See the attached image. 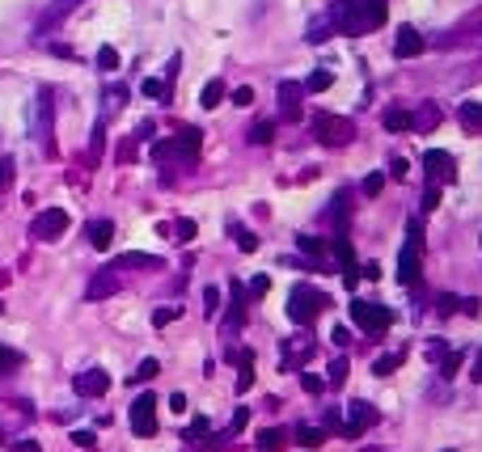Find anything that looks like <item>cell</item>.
<instances>
[{"instance_id":"obj_1","label":"cell","mask_w":482,"mask_h":452,"mask_svg":"<svg viewBox=\"0 0 482 452\" xmlns=\"http://www.w3.org/2000/svg\"><path fill=\"white\" fill-rule=\"evenodd\" d=\"M330 21L339 25V34H373L385 25V0H339L330 8Z\"/></svg>"},{"instance_id":"obj_2","label":"cell","mask_w":482,"mask_h":452,"mask_svg":"<svg viewBox=\"0 0 482 452\" xmlns=\"http://www.w3.org/2000/svg\"><path fill=\"white\" fill-rule=\"evenodd\" d=\"M326 305H330V300H326L318 288H309V283H296V288L288 292V317H292L296 326H309Z\"/></svg>"},{"instance_id":"obj_3","label":"cell","mask_w":482,"mask_h":452,"mask_svg":"<svg viewBox=\"0 0 482 452\" xmlns=\"http://www.w3.org/2000/svg\"><path fill=\"white\" fill-rule=\"evenodd\" d=\"M313 140L326 144V148H343L356 140V123L343 118V114H318L313 118Z\"/></svg>"},{"instance_id":"obj_4","label":"cell","mask_w":482,"mask_h":452,"mask_svg":"<svg viewBox=\"0 0 482 452\" xmlns=\"http://www.w3.org/2000/svg\"><path fill=\"white\" fill-rule=\"evenodd\" d=\"M419 254H423V224L411 220L406 224V245L398 254V283H415L419 279Z\"/></svg>"},{"instance_id":"obj_5","label":"cell","mask_w":482,"mask_h":452,"mask_svg":"<svg viewBox=\"0 0 482 452\" xmlns=\"http://www.w3.org/2000/svg\"><path fill=\"white\" fill-rule=\"evenodd\" d=\"M347 309H351V322H356L360 330H368V334H381V330L394 326V309H390V305H377V300H351Z\"/></svg>"},{"instance_id":"obj_6","label":"cell","mask_w":482,"mask_h":452,"mask_svg":"<svg viewBox=\"0 0 482 452\" xmlns=\"http://www.w3.org/2000/svg\"><path fill=\"white\" fill-rule=\"evenodd\" d=\"M381 423V415H377V406L373 402H347V423H343V436L347 440H360L368 427H377Z\"/></svg>"},{"instance_id":"obj_7","label":"cell","mask_w":482,"mask_h":452,"mask_svg":"<svg viewBox=\"0 0 482 452\" xmlns=\"http://www.w3.org/2000/svg\"><path fill=\"white\" fill-rule=\"evenodd\" d=\"M64 233H68V212H64V207H47V212H38L34 224H30V237H38V241H55V237H64Z\"/></svg>"},{"instance_id":"obj_8","label":"cell","mask_w":482,"mask_h":452,"mask_svg":"<svg viewBox=\"0 0 482 452\" xmlns=\"http://www.w3.org/2000/svg\"><path fill=\"white\" fill-rule=\"evenodd\" d=\"M131 432L135 436H157V398L152 393H140L131 402Z\"/></svg>"},{"instance_id":"obj_9","label":"cell","mask_w":482,"mask_h":452,"mask_svg":"<svg viewBox=\"0 0 482 452\" xmlns=\"http://www.w3.org/2000/svg\"><path fill=\"white\" fill-rule=\"evenodd\" d=\"M423 169H428L436 182H457V161H453L449 152H440V148L423 152Z\"/></svg>"},{"instance_id":"obj_10","label":"cell","mask_w":482,"mask_h":452,"mask_svg":"<svg viewBox=\"0 0 482 452\" xmlns=\"http://www.w3.org/2000/svg\"><path fill=\"white\" fill-rule=\"evenodd\" d=\"M394 55H398V59L423 55V34H419L415 25H398V34H394Z\"/></svg>"},{"instance_id":"obj_11","label":"cell","mask_w":482,"mask_h":452,"mask_svg":"<svg viewBox=\"0 0 482 452\" xmlns=\"http://www.w3.org/2000/svg\"><path fill=\"white\" fill-rule=\"evenodd\" d=\"M72 389H76L80 398H102V393L110 389V372H102V368H89V372H80V377L72 381Z\"/></svg>"},{"instance_id":"obj_12","label":"cell","mask_w":482,"mask_h":452,"mask_svg":"<svg viewBox=\"0 0 482 452\" xmlns=\"http://www.w3.org/2000/svg\"><path fill=\"white\" fill-rule=\"evenodd\" d=\"M114 292H119V271H114V267L97 271V275L85 283V296H89V300H106V296H114Z\"/></svg>"},{"instance_id":"obj_13","label":"cell","mask_w":482,"mask_h":452,"mask_svg":"<svg viewBox=\"0 0 482 452\" xmlns=\"http://www.w3.org/2000/svg\"><path fill=\"white\" fill-rule=\"evenodd\" d=\"M301 93H305V85H296V80H279V110L288 114V123L301 118Z\"/></svg>"},{"instance_id":"obj_14","label":"cell","mask_w":482,"mask_h":452,"mask_svg":"<svg viewBox=\"0 0 482 452\" xmlns=\"http://www.w3.org/2000/svg\"><path fill=\"white\" fill-rule=\"evenodd\" d=\"M182 440H186L191 448H220V436H216V440L207 436V419H203V415H195V419H191V427H186V436H182Z\"/></svg>"},{"instance_id":"obj_15","label":"cell","mask_w":482,"mask_h":452,"mask_svg":"<svg viewBox=\"0 0 482 452\" xmlns=\"http://www.w3.org/2000/svg\"><path fill=\"white\" fill-rule=\"evenodd\" d=\"M233 364H237V393H250V385H254V351H233Z\"/></svg>"},{"instance_id":"obj_16","label":"cell","mask_w":482,"mask_h":452,"mask_svg":"<svg viewBox=\"0 0 482 452\" xmlns=\"http://www.w3.org/2000/svg\"><path fill=\"white\" fill-rule=\"evenodd\" d=\"M229 296H233V305H229V326L237 330V326L246 322V300H250V292H246V283H229Z\"/></svg>"},{"instance_id":"obj_17","label":"cell","mask_w":482,"mask_h":452,"mask_svg":"<svg viewBox=\"0 0 482 452\" xmlns=\"http://www.w3.org/2000/svg\"><path fill=\"white\" fill-rule=\"evenodd\" d=\"M85 233H89V245L93 250H110V241H114V224L110 220H93Z\"/></svg>"},{"instance_id":"obj_18","label":"cell","mask_w":482,"mask_h":452,"mask_svg":"<svg viewBox=\"0 0 482 452\" xmlns=\"http://www.w3.org/2000/svg\"><path fill=\"white\" fill-rule=\"evenodd\" d=\"M347 207H351V190H339L335 195V207H330V220H335L339 237H347Z\"/></svg>"},{"instance_id":"obj_19","label":"cell","mask_w":482,"mask_h":452,"mask_svg":"<svg viewBox=\"0 0 482 452\" xmlns=\"http://www.w3.org/2000/svg\"><path fill=\"white\" fill-rule=\"evenodd\" d=\"M152 161H161V165H165V161H191V157L182 152V144H178V140H161V144H152Z\"/></svg>"},{"instance_id":"obj_20","label":"cell","mask_w":482,"mask_h":452,"mask_svg":"<svg viewBox=\"0 0 482 452\" xmlns=\"http://www.w3.org/2000/svg\"><path fill=\"white\" fill-rule=\"evenodd\" d=\"M296 444H301V448H322V444H326V427L301 423V427H296Z\"/></svg>"},{"instance_id":"obj_21","label":"cell","mask_w":482,"mask_h":452,"mask_svg":"<svg viewBox=\"0 0 482 452\" xmlns=\"http://www.w3.org/2000/svg\"><path fill=\"white\" fill-rule=\"evenodd\" d=\"M224 93H229V89H224V80H207V85H203V93H199V106L216 110V106L224 102Z\"/></svg>"},{"instance_id":"obj_22","label":"cell","mask_w":482,"mask_h":452,"mask_svg":"<svg viewBox=\"0 0 482 452\" xmlns=\"http://www.w3.org/2000/svg\"><path fill=\"white\" fill-rule=\"evenodd\" d=\"M381 127H385V131H411L415 123H411V114H406V110H398V106H394V110H385V114H381Z\"/></svg>"},{"instance_id":"obj_23","label":"cell","mask_w":482,"mask_h":452,"mask_svg":"<svg viewBox=\"0 0 482 452\" xmlns=\"http://www.w3.org/2000/svg\"><path fill=\"white\" fill-rule=\"evenodd\" d=\"M119 267H152V271H161L165 258H157V254H123ZM119 267H114V271H119Z\"/></svg>"},{"instance_id":"obj_24","label":"cell","mask_w":482,"mask_h":452,"mask_svg":"<svg viewBox=\"0 0 482 452\" xmlns=\"http://www.w3.org/2000/svg\"><path fill=\"white\" fill-rule=\"evenodd\" d=\"M284 444H288V436H284L279 427H267V432L258 436V452H279Z\"/></svg>"},{"instance_id":"obj_25","label":"cell","mask_w":482,"mask_h":452,"mask_svg":"<svg viewBox=\"0 0 482 452\" xmlns=\"http://www.w3.org/2000/svg\"><path fill=\"white\" fill-rule=\"evenodd\" d=\"M335 258H339V271H356V254L347 237H335Z\"/></svg>"},{"instance_id":"obj_26","label":"cell","mask_w":482,"mask_h":452,"mask_svg":"<svg viewBox=\"0 0 482 452\" xmlns=\"http://www.w3.org/2000/svg\"><path fill=\"white\" fill-rule=\"evenodd\" d=\"M271 140H275V123L271 118H258L250 127V144H271Z\"/></svg>"},{"instance_id":"obj_27","label":"cell","mask_w":482,"mask_h":452,"mask_svg":"<svg viewBox=\"0 0 482 452\" xmlns=\"http://www.w3.org/2000/svg\"><path fill=\"white\" fill-rule=\"evenodd\" d=\"M174 140H178V144H182V152H186V157L195 161V152H199V127H182V131H178Z\"/></svg>"},{"instance_id":"obj_28","label":"cell","mask_w":482,"mask_h":452,"mask_svg":"<svg viewBox=\"0 0 482 452\" xmlns=\"http://www.w3.org/2000/svg\"><path fill=\"white\" fill-rule=\"evenodd\" d=\"M330 85H335V72H326V68L309 72V80H305V89H309V93H322V89H330Z\"/></svg>"},{"instance_id":"obj_29","label":"cell","mask_w":482,"mask_h":452,"mask_svg":"<svg viewBox=\"0 0 482 452\" xmlns=\"http://www.w3.org/2000/svg\"><path fill=\"white\" fill-rule=\"evenodd\" d=\"M457 118H462L466 127H482V102H462Z\"/></svg>"},{"instance_id":"obj_30","label":"cell","mask_w":482,"mask_h":452,"mask_svg":"<svg viewBox=\"0 0 482 452\" xmlns=\"http://www.w3.org/2000/svg\"><path fill=\"white\" fill-rule=\"evenodd\" d=\"M140 89H144V97H157V102H169V85H165V80H157V76H148V80H144Z\"/></svg>"},{"instance_id":"obj_31","label":"cell","mask_w":482,"mask_h":452,"mask_svg":"<svg viewBox=\"0 0 482 452\" xmlns=\"http://www.w3.org/2000/svg\"><path fill=\"white\" fill-rule=\"evenodd\" d=\"M102 144H106V123L97 118V127H93V140H89V165H97V157H102Z\"/></svg>"},{"instance_id":"obj_32","label":"cell","mask_w":482,"mask_h":452,"mask_svg":"<svg viewBox=\"0 0 482 452\" xmlns=\"http://www.w3.org/2000/svg\"><path fill=\"white\" fill-rule=\"evenodd\" d=\"M402 368V351H394V355H381L377 364H373V372L377 377H390V372H398Z\"/></svg>"},{"instance_id":"obj_33","label":"cell","mask_w":482,"mask_h":452,"mask_svg":"<svg viewBox=\"0 0 482 452\" xmlns=\"http://www.w3.org/2000/svg\"><path fill=\"white\" fill-rule=\"evenodd\" d=\"M76 4H80V0H59V4H55V8H51L47 17H42V25H55V21H64V17H68V13H72Z\"/></svg>"},{"instance_id":"obj_34","label":"cell","mask_w":482,"mask_h":452,"mask_svg":"<svg viewBox=\"0 0 482 452\" xmlns=\"http://www.w3.org/2000/svg\"><path fill=\"white\" fill-rule=\"evenodd\" d=\"M411 123H415V127H436V123H440V110H436V106H423L419 114H411Z\"/></svg>"},{"instance_id":"obj_35","label":"cell","mask_w":482,"mask_h":452,"mask_svg":"<svg viewBox=\"0 0 482 452\" xmlns=\"http://www.w3.org/2000/svg\"><path fill=\"white\" fill-rule=\"evenodd\" d=\"M17 364H21V355H17L13 347H4V343H0V377H8Z\"/></svg>"},{"instance_id":"obj_36","label":"cell","mask_w":482,"mask_h":452,"mask_svg":"<svg viewBox=\"0 0 482 452\" xmlns=\"http://www.w3.org/2000/svg\"><path fill=\"white\" fill-rule=\"evenodd\" d=\"M97 63H102V72H119V51L114 47H102L97 51Z\"/></svg>"},{"instance_id":"obj_37","label":"cell","mask_w":482,"mask_h":452,"mask_svg":"<svg viewBox=\"0 0 482 452\" xmlns=\"http://www.w3.org/2000/svg\"><path fill=\"white\" fill-rule=\"evenodd\" d=\"M301 250H305V254H313V258H326V250H330V245H326L322 237H301Z\"/></svg>"},{"instance_id":"obj_38","label":"cell","mask_w":482,"mask_h":452,"mask_svg":"<svg viewBox=\"0 0 482 452\" xmlns=\"http://www.w3.org/2000/svg\"><path fill=\"white\" fill-rule=\"evenodd\" d=\"M381 190H385V173H368V178H364V195H368V199H377Z\"/></svg>"},{"instance_id":"obj_39","label":"cell","mask_w":482,"mask_h":452,"mask_svg":"<svg viewBox=\"0 0 482 452\" xmlns=\"http://www.w3.org/2000/svg\"><path fill=\"white\" fill-rule=\"evenodd\" d=\"M233 237H237V245H241L246 254H254V250H258V237H250V233H246L241 224H233Z\"/></svg>"},{"instance_id":"obj_40","label":"cell","mask_w":482,"mask_h":452,"mask_svg":"<svg viewBox=\"0 0 482 452\" xmlns=\"http://www.w3.org/2000/svg\"><path fill=\"white\" fill-rule=\"evenodd\" d=\"M157 372H161V364H157V360H144V364H140V368L131 372V381H152Z\"/></svg>"},{"instance_id":"obj_41","label":"cell","mask_w":482,"mask_h":452,"mask_svg":"<svg viewBox=\"0 0 482 452\" xmlns=\"http://www.w3.org/2000/svg\"><path fill=\"white\" fill-rule=\"evenodd\" d=\"M419 207H423V216H428V212H436V207H440V190H436V186H428V190H423V199H419Z\"/></svg>"},{"instance_id":"obj_42","label":"cell","mask_w":482,"mask_h":452,"mask_svg":"<svg viewBox=\"0 0 482 452\" xmlns=\"http://www.w3.org/2000/svg\"><path fill=\"white\" fill-rule=\"evenodd\" d=\"M174 233H178L174 241H182V245H186V241H191V237H195L199 228H195V220H178V224H174Z\"/></svg>"},{"instance_id":"obj_43","label":"cell","mask_w":482,"mask_h":452,"mask_svg":"<svg viewBox=\"0 0 482 452\" xmlns=\"http://www.w3.org/2000/svg\"><path fill=\"white\" fill-rule=\"evenodd\" d=\"M267 288H271V279H267V275H254V279L246 283V292H250V296H267Z\"/></svg>"},{"instance_id":"obj_44","label":"cell","mask_w":482,"mask_h":452,"mask_svg":"<svg viewBox=\"0 0 482 452\" xmlns=\"http://www.w3.org/2000/svg\"><path fill=\"white\" fill-rule=\"evenodd\" d=\"M462 360H466L462 351H453V355H445V364H440V372H445V377H457V368H462Z\"/></svg>"},{"instance_id":"obj_45","label":"cell","mask_w":482,"mask_h":452,"mask_svg":"<svg viewBox=\"0 0 482 452\" xmlns=\"http://www.w3.org/2000/svg\"><path fill=\"white\" fill-rule=\"evenodd\" d=\"M326 381H330V385H343V381H347V360H335V364H330V377H326Z\"/></svg>"},{"instance_id":"obj_46","label":"cell","mask_w":482,"mask_h":452,"mask_svg":"<svg viewBox=\"0 0 482 452\" xmlns=\"http://www.w3.org/2000/svg\"><path fill=\"white\" fill-rule=\"evenodd\" d=\"M246 423H250V406H237V410H233V423H229V432H246Z\"/></svg>"},{"instance_id":"obj_47","label":"cell","mask_w":482,"mask_h":452,"mask_svg":"<svg viewBox=\"0 0 482 452\" xmlns=\"http://www.w3.org/2000/svg\"><path fill=\"white\" fill-rule=\"evenodd\" d=\"M8 182H13V157H0V195L8 190Z\"/></svg>"},{"instance_id":"obj_48","label":"cell","mask_w":482,"mask_h":452,"mask_svg":"<svg viewBox=\"0 0 482 452\" xmlns=\"http://www.w3.org/2000/svg\"><path fill=\"white\" fill-rule=\"evenodd\" d=\"M203 309H207V313L220 309V288H203Z\"/></svg>"},{"instance_id":"obj_49","label":"cell","mask_w":482,"mask_h":452,"mask_svg":"<svg viewBox=\"0 0 482 452\" xmlns=\"http://www.w3.org/2000/svg\"><path fill=\"white\" fill-rule=\"evenodd\" d=\"M72 444H76V448H93V444H97V436H93V432H72Z\"/></svg>"},{"instance_id":"obj_50","label":"cell","mask_w":482,"mask_h":452,"mask_svg":"<svg viewBox=\"0 0 482 452\" xmlns=\"http://www.w3.org/2000/svg\"><path fill=\"white\" fill-rule=\"evenodd\" d=\"M233 106H254V89H250V85H241V89L233 93Z\"/></svg>"},{"instance_id":"obj_51","label":"cell","mask_w":482,"mask_h":452,"mask_svg":"<svg viewBox=\"0 0 482 452\" xmlns=\"http://www.w3.org/2000/svg\"><path fill=\"white\" fill-rule=\"evenodd\" d=\"M301 389H305V393H322V377L305 372V377H301Z\"/></svg>"},{"instance_id":"obj_52","label":"cell","mask_w":482,"mask_h":452,"mask_svg":"<svg viewBox=\"0 0 482 452\" xmlns=\"http://www.w3.org/2000/svg\"><path fill=\"white\" fill-rule=\"evenodd\" d=\"M174 317H178V309H157V313H152V326H169Z\"/></svg>"},{"instance_id":"obj_53","label":"cell","mask_w":482,"mask_h":452,"mask_svg":"<svg viewBox=\"0 0 482 452\" xmlns=\"http://www.w3.org/2000/svg\"><path fill=\"white\" fill-rule=\"evenodd\" d=\"M385 173H390V178H406V161H402V157H394V161H390V169H385Z\"/></svg>"},{"instance_id":"obj_54","label":"cell","mask_w":482,"mask_h":452,"mask_svg":"<svg viewBox=\"0 0 482 452\" xmlns=\"http://www.w3.org/2000/svg\"><path fill=\"white\" fill-rule=\"evenodd\" d=\"M322 427H326V432H343V423H339V415H335V410H326V419H322Z\"/></svg>"},{"instance_id":"obj_55","label":"cell","mask_w":482,"mask_h":452,"mask_svg":"<svg viewBox=\"0 0 482 452\" xmlns=\"http://www.w3.org/2000/svg\"><path fill=\"white\" fill-rule=\"evenodd\" d=\"M330 338H335V343H339V347H347V343H351V330H347V326H339V330H335V334H330Z\"/></svg>"},{"instance_id":"obj_56","label":"cell","mask_w":482,"mask_h":452,"mask_svg":"<svg viewBox=\"0 0 482 452\" xmlns=\"http://www.w3.org/2000/svg\"><path fill=\"white\" fill-rule=\"evenodd\" d=\"M169 410H174V415H186V398H182V393H174V398H169Z\"/></svg>"},{"instance_id":"obj_57","label":"cell","mask_w":482,"mask_h":452,"mask_svg":"<svg viewBox=\"0 0 482 452\" xmlns=\"http://www.w3.org/2000/svg\"><path fill=\"white\" fill-rule=\"evenodd\" d=\"M360 275H368V279H381V267H377V262H364V271H360Z\"/></svg>"},{"instance_id":"obj_58","label":"cell","mask_w":482,"mask_h":452,"mask_svg":"<svg viewBox=\"0 0 482 452\" xmlns=\"http://www.w3.org/2000/svg\"><path fill=\"white\" fill-rule=\"evenodd\" d=\"M343 283H347V288L356 292V283H360V271H343Z\"/></svg>"},{"instance_id":"obj_59","label":"cell","mask_w":482,"mask_h":452,"mask_svg":"<svg viewBox=\"0 0 482 452\" xmlns=\"http://www.w3.org/2000/svg\"><path fill=\"white\" fill-rule=\"evenodd\" d=\"M13 452H38V444H34V440H17V444H13Z\"/></svg>"},{"instance_id":"obj_60","label":"cell","mask_w":482,"mask_h":452,"mask_svg":"<svg viewBox=\"0 0 482 452\" xmlns=\"http://www.w3.org/2000/svg\"><path fill=\"white\" fill-rule=\"evenodd\" d=\"M474 381H482V351H478V360H474V372H470Z\"/></svg>"},{"instance_id":"obj_61","label":"cell","mask_w":482,"mask_h":452,"mask_svg":"<svg viewBox=\"0 0 482 452\" xmlns=\"http://www.w3.org/2000/svg\"><path fill=\"white\" fill-rule=\"evenodd\" d=\"M0 440H4V436H0Z\"/></svg>"}]
</instances>
